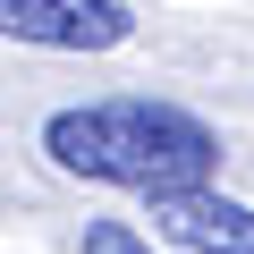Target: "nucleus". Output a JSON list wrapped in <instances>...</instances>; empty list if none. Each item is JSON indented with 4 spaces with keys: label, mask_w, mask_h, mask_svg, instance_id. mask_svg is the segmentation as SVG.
I'll list each match as a JSON object with an SVG mask.
<instances>
[{
    "label": "nucleus",
    "mask_w": 254,
    "mask_h": 254,
    "mask_svg": "<svg viewBox=\"0 0 254 254\" xmlns=\"http://www.w3.org/2000/svg\"><path fill=\"white\" fill-rule=\"evenodd\" d=\"M153 229L178 237L187 254H254V203H237V195H220V187L153 195Z\"/></svg>",
    "instance_id": "nucleus-3"
},
{
    "label": "nucleus",
    "mask_w": 254,
    "mask_h": 254,
    "mask_svg": "<svg viewBox=\"0 0 254 254\" xmlns=\"http://www.w3.org/2000/svg\"><path fill=\"white\" fill-rule=\"evenodd\" d=\"M0 34L34 51H119L136 34L127 0H0Z\"/></svg>",
    "instance_id": "nucleus-2"
},
{
    "label": "nucleus",
    "mask_w": 254,
    "mask_h": 254,
    "mask_svg": "<svg viewBox=\"0 0 254 254\" xmlns=\"http://www.w3.org/2000/svg\"><path fill=\"white\" fill-rule=\"evenodd\" d=\"M85 254H153L127 220H85Z\"/></svg>",
    "instance_id": "nucleus-4"
},
{
    "label": "nucleus",
    "mask_w": 254,
    "mask_h": 254,
    "mask_svg": "<svg viewBox=\"0 0 254 254\" xmlns=\"http://www.w3.org/2000/svg\"><path fill=\"white\" fill-rule=\"evenodd\" d=\"M43 153L68 170V178H93V187H127V195H187V187H212L220 170V136L178 110V102H153V93H110V102H76V110H51L43 119Z\"/></svg>",
    "instance_id": "nucleus-1"
}]
</instances>
